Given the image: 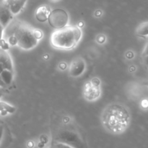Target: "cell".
<instances>
[{
    "label": "cell",
    "instance_id": "obj_9",
    "mask_svg": "<svg viewBox=\"0 0 148 148\" xmlns=\"http://www.w3.org/2000/svg\"><path fill=\"white\" fill-rule=\"evenodd\" d=\"M13 15L19 14L23 10L27 0H4Z\"/></svg>",
    "mask_w": 148,
    "mask_h": 148
},
{
    "label": "cell",
    "instance_id": "obj_10",
    "mask_svg": "<svg viewBox=\"0 0 148 148\" xmlns=\"http://www.w3.org/2000/svg\"><path fill=\"white\" fill-rule=\"evenodd\" d=\"M0 64L4 69L13 71V63L10 55L7 50L0 48Z\"/></svg>",
    "mask_w": 148,
    "mask_h": 148
},
{
    "label": "cell",
    "instance_id": "obj_3",
    "mask_svg": "<svg viewBox=\"0 0 148 148\" xmlns=\"http://www.w3.org/2000/svg\"><path fill=\"white\" fill-rule=\"evenodd\" d=\"M14 36L17 45L24 50H30L37 46L39 41L35 37L33 28L23 23H17L10 28L8 36Z\"/></svg>",
    "mask_w": 148,
    "mask_h": 148
},
{
    "label": "cell",
    "instance_id": "obj_12",
    "mask_svg": "<svg viewBox=\"0 0 148 148\" xmlns=\"http://www.w3.org/2000/svg\"><path fill=\"white\" fill-rule=\"evenodd\" d=\"M0 78L2 80L4 84L6 86L10 85L12 84L14 78V74H13V71H10V70L4 69L1 73H0Z\"/></svg>",
    "mask_w": 148,
    "mask_h": 148
},
{
    "label": "cell",
    "instance_id": "obj_8",
    "mask_svg": "<svg viewBox=\"0 0 148 148\" xmlns=\"http://www.w3.org/2000/svg\"><path fill=\"white\" fill-rule=\"evenodd\" d=\"M14 15L4 0H0V23L4 28L10 24Z\"/></svg>",
    "mask_w": 148,
    "mask_h": 148
},
{
    "label": "cell",
    "instance_id": "obj_24",
    "mask_svg": "<svg viewBox=\"0 0 148 148\" xmlns=\"http://www.w3.org/2000/svg\"><path fill=\"white\" fill-rule=\"evenodd\" d=\"M0 124H1V120H0Z\"/></svg>",
    "mask_w": 148,
    "mask_h": 148
},
{
    "label": "cell",
    "instance_id": "obj_1",
    "mask_svg": "<svg viewBox=\"0 0 148 148\" xmlns=\"http://www.w3.org/2000/svg\"><path fill=\"white\" fill-rule=\"evenodd\" d=\"M101 120L107 131L119 134L127 130L130 123V115L127 109L119 104L107 106L101 115Z\"/></svg>",
    "mask_w": 148,
    "mask_h": 148
},
{
    "label": "cell",
    "instance_id": "obj_19",
    "mask_svg": "<svg viewBox=\"0 0 148 148\" xmlns=\"http://www.w3.org/2000/svg\"><path fill=\"white\" fill-rule=\"evenodd\" d=\"M143 57L146 56V55H148V43L147 44V45H146L145 47L144 51H143Z\"/></svg>",
    "mask_w": 148,
    "mask_h": 148
},
{
    "label": "cell",
    "instance_id": "obj_17",
    "mask_svg": "<svg viewBox=\"0 0 148 148\" xmlns=\"http://www.w3.org/2000/svg\"><path fill=\"white\" fill-rule=\"evenodd\" d=\"M53 146L56 148H73L72 147H69L68 145H64V144L61 143H54L53 144Z\"/></svg>",
    "mask_w": 148,
    "mask_h": 148
},
{
    "label": "cell",
    "instance_id": "obj_14",
    "mask_svg": "<svg viewBox=\"0 0 148 148\" xmlns=\"http://www.w3.org/2000/svg\"><path fill=\"white\" fill-rule=\"evenodd\" d=\"M136 33L137 36L144 37V36H148V21L144 22L141 23L140 26L137 27L136 30Z\"/></svg>",
    "mask_w": 148,
    "mask_h": 148
},
{
    "label": "cell",
    "instance_id": "obj_21",
    "mask_svg": "<svg viewBox=\"0 0 148 148\" xmlns=\"http://www.w3.org/2000/svg\"><path fill=\"white\" fill-rule=\"evenodd\" d=\"M144 62L146 64V65L148 66V55H146V56L144 57Z\"/></svg>",
    "mask_w": 148,
    "mask_h": 148
},
{
    "label": "cell",
    "instance_id": "obj_23",
    "mask_svg": "<svg viewBox=\"0 0 148 148\" xmlns=\"http://www.w3.org/2000/svg\"><path fill=\"white\" fill-rule=\"evenodd\" d=\"M52 148H56V147H55L53 145V146H52Z\"/></svg>",
    "mask_w": 148,
    "mask_h": 148
},
{
    "label": "cell",
    "instance_id": "obj_16",
    "mask_svg": "<svg viewBox=\"0 0 148 148\" xmlns=\"http://www.w3.org/2000/svg\"><path fill=\"white\" fill-rule=\"evenodd\" d=\"M4 28L3 27L2 25L0 23V44L1 42L4 41Z\"/></svg>",
    "mask_w": 148,
    "mask_h": 148
},
{
    "label": "cell",
    "instance_id": "obj_7",
    "mask_svg": "<svg viewBox=\"0 0 148 148\" xmlns=\"http://www.w3.org/2000/svg\"><path fill=\"white\" fill-rule=\"evenodd\" d=\"M86 69V63L81 57H77L71 62L69 68V73L72 77H78L82 75Z\"/></svg>",
    "mask_w": 148,
    "mask_h": 148
},
{
    "label": "cell",
    "instance_id": "obj_11",
    "mask_svg": "<svg viewBox=\"0 0 148 148\" xmlns=\"http://www.w3.org/2000/svg\"><path fill=\"white\" fill-rule=\"evenodd\" d=\"M51 12V9L46 5H42L37 9L36 12V17L39 22H45L48 20Z\"/></svg>",
    "mask_w": 148,
    "mask_h": 148
},
{
    "label": "cell",
    "instance_id": "obj_18",
    "mask_svg": "<svg viewBox=\"0 0 148 148\" xmlns=\"http://www.w3.org/2000/svg\"><path fill=\"white\" fill-rule=\"evenodd\" d=\"M3 133H4V126L2 124H0V143H1V139H2Z\"/></svg>",
    "mask_w": 148,
    "mask_h": 148
},
{
    "label": "cell",
    "instance_id": "obj_20",
    "mask_svg": "<svg viewBox=\"0 0 148 148\" xmlns=\"http://www.w3.org/2000/svg\"><path fill=\"white\" fill-rule=\"evenodd\" d=\"M6 85L4 84V82L2 81V80L1 79V78H0V88H4V87H5Z\"/></svg>",
    "mask_w": 148,
    "mask_h": 148
},
{
    "label": "cell",
    "instance_id": "obj_25",
    "mask_svg": "<svg viewBox=\"0 0 148 148\" xmlns=\"http://www.w3.org/2000/svg\"><path fill=\"white\" fill-rule=\"evenodd\" d=\"M147 86H148V83L147 84Z\"/></svg>",
    "mask_w": 148,
    "mask_h": 148
},
{
    "label": "cell",
    "instance_id": "obj_13",
    "mask_svg": "<svg viewBox=\"0 0 148 148\" xmlns=\"http://www.w3.org/2000/svg\"><path fill=\"white\" fill-rule=\"evenodd\" d=\"M16 111V107L5 102L0 101V113L3 115L7 114H12Z\"/></svg>",
    "mask_w": 148,
    "mask_h": 148
},
{
    "label": "cell",
    "instance_id": "obj_6",
    "mask_svg": "<svg viewBox=\"0 0 148 148\" xmlns=\"http://www.w3.org/2000/svg\"><path fill=\"white\" fill-rule=\"evenodd\" d=\"M101 81L98 78H94L85 84L83 89V97L88 101H95L101 94Z\"/></svg>",
    "mask_w": 148,
    "mask_h": 148
},
{
    "label": "cell",
    "instance_id": "obj_4",
    "mask_svg": "<svg viewBox=\"0 0 148 148\" xmlns=\"http://www.w3.org/2000/svg\"><path fill=\"white\" fill-rule=\"evenodd\" d=\"M55 143H61L73 148H88L85 139L80 133L73 129L59 130L54 136Z\"/></svg>",
    "mask_w": 148,
    "mask_h": 148
},
{
    "label": "cell",
    "instance_id": "obj_2",
    "mask_svg": "<svg viewBox=\"0 0 148 148\" xmlns=\"http://www.w3.org/2000/svg\"><path fill=\"white\" fill-rule=\"evenodd\" d=\"M82 38V30L76 26H66L55 30L51 36L52 46L57 49L69 50L75 48Z\"/></svg>",
    "mask_w": 148,
    "mask_h": 148
},
{
    "label": "cell",
    "instance_id": "obj_22",
    "mask_svg": "<svg viewBox=\"0 0 148 148\" xmlns=\"http://www.w3.org/2000/svg\"><path fill=\"white\" fill-rule=\"evenodd\" d=\"M46 148H52V146H50V147H46Z\"/></svg>",
    "mask_w": 148,
    "mask_h": 148
},
{
    "label": "cell",
    "instance_id": "obj_5",
    "mask_svg": "<svg viewBox=\"0 0 148 148\" xmlns=\"http://www.w3.org/2000/svg\"><path fill=\"white\" fill-rule=\"evenodd\" d=\"M48 21L51 27L57 30L67 26L69 22V16L67 12L63 9H55L51 11Z\"/></svg>",
    "mask_w": 148,
    "mask_h": 148
},
{
    "label": "cell",
    "instance_id": "obj_15",
    "mask_svg": "<svg viewBox=\"0 0 148 148\" xmlns=\"http://www.w3.org/2000/svg\"><path fill=\"white\" fill-rule=\"evenodd\" d=\"M33 33H34V36L36 39H38V41H40V39L43 38V32L41 31L39 29H36V28H33Z\"/></svg>",
    "mask_w": 148,
    "mask_h": 148
}]
</instances>
